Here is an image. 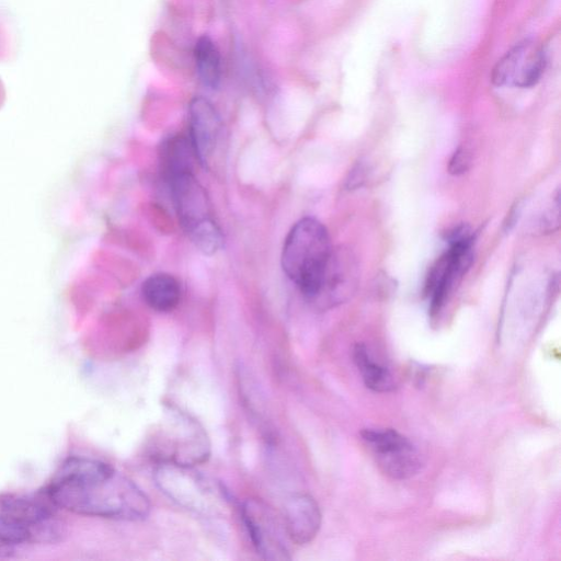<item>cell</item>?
<instances>
[{"mask_svg": "<svg viewBox=\"0 0 561 561\" xmlns=\"http://www.w3.org/2000/svg\"><path fill=\"white\" fill-rule=\"evenodd\" d=\"M45 493L56 507L87 516L139 520L150 512L148 496L135 482L92 458L65 460Z\"/></svg>", "mask_w": 561, "mask_h": 561, "instance_id": "obj_1", "label": "cell"}, {"mask_svg": "<svg viewBox=\"0 0 561 561\" xmlns=\"http://www.w3.org/2000/svg\"><path fill=\"white\" fill-rule=\"evenodd\" d=\"M333 254L327 228L306 217L288 232L282 250V267L301 294L314 300Z\"/></svg>", "mask_w": 561, "mask_h": 561, "instance_id": "obj_2", "label": "cell"}, {"mask_svg": "<svg viewBox=\"0 0 561 561\" xmlns=\"http://www.w3.org/2000/svg\"><path fill=\"white\" fill-rule=\"evenodd\" d=\"M167 181L185 233L202 253L215 254L221 248L224 237L215 221L207 193L194 171L172 175Z\"/></svg>", "mask_w": 561, "mask_h": 561, "instance_id": "obj_3", "label": "cell"}, {"mask_svg": "<svg viewBox=\"0 0 561 561\" xmlns=\"http://www.w3.org/2000/svg\"><path fill=\"white\" fill-rule=\"evenodd\" d=\"M447 241L448 249L432 265L424 284L432 318L439 314L473 261L474 234L469 227L461 225L454 228Z\"/></svg>", "mask_w": 561, "mask_h": 561, "instance_id": "obj_4", "label": "cell"}, {"mask_svg": "<svg viewBox=\"0 0 561 561\" xmlns=\"http://www.w3.org/2000/svg\"><path fill=\"white\" fill-rule=\"evenodd\" d=\"M151 455L159 463L194 467L207 460L210 444L203 427L185 413L169 409Z\"/></svg>", "mask_w": 561, "mask_h": 561, "instance_id": "obj_5", "label": "cell"}, {"mask_svg": "<svg viewBox=\"0 0 561 561\" xmlns=\"http://www.w3.org/2000/svg\"><path fill=\"white\" fill-rule=\"evenodd\" d=\"M360 436L379 469L392 479L416 474L423 459L417 447L393 428H364Z\"/></svg>", "mask_w": 561, "mask_h": 561, "instance_id": "obj_6", "label": "cell"}, {"mask_svg": "<svg viewBox=\"0 0 561 561\" xmlns=\"http://www.w3.org/2000/svg\"><path fill=\"white\" fill-rule=\"evenodd\" d=\"M240 511L249 537L259 554L266 560L290 559L284 524L267 504L259 499H248L242 503Z\"/></svg>", "mask_w": 561, "mask_h": 561, "instance_id": "obj_7", "label": "cell"}, {"mask_svg": "<svg viewBox=\"0 0 561 561\" xmlns=\"http://www.w3.org/2000/svg\"><path fill=\"white\" fill-rule=\"evenodd\" d=\"M193 467L159 463L156 481L173 501L191 510H206L215 500V489Z\"/></svg>", "mask_w": 561, "mask_h": 561, "instance_id": "obj_8", "label": "cell"}, {"mask_svg": "<svg viewBox=\"0 0 561 561\" xmlns=\"http://www.w3.org/2000/svg\"><path fill=\"white\" fill-rule=\"evenodd\" d=\"M545 64L542 48L536 42L525 39L496 62L491 79L495 85L528 88L540 79Z\"/></svg>", "mask_w": 561, "mask_h": 561, "instance_id": "obj_9", "label": "cell"}, {"mask_svg": "<svg viewBox=\"0 0 561 561\" xmlns=\"http://www.w3.org/2000/svg\"><path fill=\"white\" fill-rule=\"evenodd\" d=\"M190 142L196 159L207 167L221 133V119L214 105L203 96L194 98L188 107Z\"/></svg>", "mask_w": 561, "mask_h": 561, "instance_id": "obj_10", "label": "cell"}, {"mask_svg": "<svg viewBox=\"0 0 561 561\" xmlns=\"http://www.w3.org/2000/svg\"><path fill=\"white\" fill-rule=\"evenodd\" d=\"M283 524L286 535L296 545L313 540L321 526V511L316 500L305 493L289 497L284 507Z\"/></svg>", "mask_w": 561, "mask_h": 561, "instance_id": "obj_11", "label": "cell"}, {"mask_svg": "<svg viewBox=\"0 0 561 561\" xmlns=\"http://www.w3.org/2000/svg\"><path fill=\"white\" fill-rule=\"evenodd\" d=\"M356 280V265L351 255L333 251L321 288L313 301L325 306L337 304L353 291Z\"/></svg>", "mask_w": 561, "mask_h": 561, "instance_id": "obj_12", "label": "cell"}, {"mask_svg": "<svg viewBox=\"0 0 561 561\" xmlns=\"http://www.w3.org/2000/svg\"><path fill=\"white\" fill-rule=\"evenodd\" d=\"M145 302L159 312L172 311L180 302V284L170 274L157 273L149 276L141 287Z\"/></svg>", "mask_w": 561, "mask_h": 561, "instance_id": "obj_13", "label": "cell"}, {"mask_svg": "<svg viewBox=\"0 0 561 561\" xmlns=\"http://www.w3.org/2000/svg\"><path fill=\"white\" fill-rule=\"evenodd\" d=\"M196 72L205 87L216 89L221 78V58L214 41L207 36H201L194 47Z\"/></svg>", "mask_w": 561, "mask_h": 561, "instance_id": "obj_14", "label": "cell"}, {"mask_svg": "<svg viewBox=\"0 0 561 561\" xmlns=\"http://www.w3.org/2000/svg\"><path fill=\"white\" fill-rule=\"evenodd\" d=\"M160 157L165 179L194 171L193 162L194 159L197 160L190 140L182 136L165 140L161 146Z\"/></svg>", "mask_w": 561, "mask_h": 561, "instance_id": "obj_15", "label": "cell"}, {"mask_svg": "<svg viewBox=\"0 0 561 561\" xmlns=\"http://www.w3.org/2000/svg\"><path fill=\"white\" fill-rule=\"evenodd\" d=\"M353 358L367 388L376 392H388L394 388L392 375L387 368L370 358L364 344L358 343L354 346Z\"/></svg>", "mask_w": 561, "mask_h": 561, "instance_id": "obj_16", "label": "cell"}, {"mask_svg": "<svg viewBox=\"0 0 561 561\" xmlns=\"http://www.w3.org/2000/svg\"><path fill=\"white\" fill-rule=\"evenodd\" d=\"M470 165V154L469 152L459 147L450 157L448 163V172L454 175H459L465 173Z\"/></svg>", "mask_w": 561, "mask_h": 561, "instance_id": "obj_17", "label": "cell"}, {"mask_svg": "<svg viewBox=\"0 0 561 561\" xmlns=\"http://www.w3.org/2000/svg\"><path fill=\"white\" fill-rule=\"evenodd\" d=\"M366 178V168L363 163H357L350 171L348 178L346 180V186L348 190H355L363 185Z\"/></svg>", "mask_w": 561, "mask_h": 561, "instance_id": "obj_18", "label": "cell"}]
</instances>
